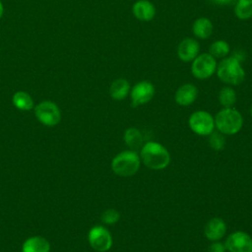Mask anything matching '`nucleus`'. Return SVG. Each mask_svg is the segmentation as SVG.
<instances>
[{
    "label": "nucleus",
    "mask_w": 252,
    "mask_h": 252,
    "mask_svg": "<svg viewBox=\"0 0 252 252\" xmlns=\"http://www.w3.org/2000/svg\"><path fill=\"white\" fill-rule=\"evenodd\" d=\"M140 158L148 168L154 170L163 169L170 162L169 152L158 142H148L143 145Z\"/></svg>",
    "instance_id": "1"
},
{
    "label": "nucleus",
    "mask_w": 252,
    "mask_h": 252,
    "mask_svg": "<svg viewBox=\"0 0 252 252\" xmlns=\"http://www.w3.org/2000/svg\"><path fill=\"white\" fill-rule=\"evenodd\" d=\"M216 72L222 83L230 86L240 85L245 78V71L235 56L224 57L218 64Z\"/></svg>",
    "instance_id": "2"
},
{
    "label": "nucleus",
    "mask_w": 252,
    "mask_h": 252,
    "mask_svg": "<svg viewBox=\"0 0 252 252\" xmlns=\"http://www.w3.org/2000/svg\"><path fill=\"white\" fill-rule=\"evenodd\" d=\"M214 119L215 127L223 135H234L240 131L243 125L241 113L232 107H223Z\"/></svg>",
    "instance_id": "3"
},
{
    "label": "nucleus",
    "mask_w": 252,
    "mask_h": 252,
    "mask_svg": "<svg viewBox=\"0 0 252 252\" xmlns=\"http://www.w3.org/2000/svg\"><path fill=\"white\" fill-rule=\"evenodd\" d=\"M140 164V156L135 151H123L112 158L111 169L118 176L129 177L137 173Z\"/></svg>",
    "instance_id": "4"
},
{
    "label": "nucleus",
    "mask_w": 252,
    "mask_h": 252,
    "mask_svg": "<svg viewBox=\"0 0 252 252\" xmlns=\"http://www.w3.org/2000/svg\"><path fill=\"white\" fill-rule=\"evenodd\" d=\"M217 60L210 53H201L192 61L191 73L199 80H206L217 70Z\"/></svg>",
    "instance_id": "5"
},
{
    "label": "nucleus",
    "mask_w": 252,
    "mask_h": 252,
    "mask_svg": "<svg viewBox=\"0 0 252 252\" xmlns=\"http://www.w3.org/2000/svg\"><path fill=\"white\" fill-rule=\"evenodd\" d=\"M188 123L190 129L200 136H209L215 129V119L205 110L193 112L189 117Z\"/></svg>",
    "instance_id": "6"
},
{
    "label": "nucleus",
    "mask_w": 252,
    "mask_h": 252,
    "mask_svg": "<svg viewBox=\"0 0 252 252\" xmlns=\"http://www.w3.org/2000/svg\"><path fill=\"white\" fill-rule=\"evenodd\" d=\"M36 119L43 125L51 127L60 122L61 112L59 107L52 101H41L34 107Z\"/></svg>",
    "instance_id": "7"
},
{
    "label": "nucleus",
    "mask_w": 252,
    "mask_h": 252,
    "mask_svg": "<svg viewBox=\"0 0 252 252\" xmlns=\"http://www.w3.org/2000/svg\"><path fill=\"white\" fill-rule=\"evenodd\" d=\"M88 240L91 247L97 252H106L112 246V236L102 225L93 226L89 231Z\"/></svg>",
    "instance_id": "8"
},
{
    "label": "nucleus",
    "mask_w": 252,
    "mask_h": 252,
    "mask_svg": "<svg viewBox=\"0 0 252 252\" xmlns=\"http://www.w3.org/2000/svg\"><path fill=\"white\" fill-rule=\"evenodd\" d=\"M155 95V87L149 81H140L130 90L132 105L134 107L148 103Z\"/></svg>",
    "instance_id": "9"
},
{
    "label": "nucleus",
    "mask_w": 252,
    "mask_h": 252,
    "mask_svg": "<svg viewBox=\"0 0 252 252\" xmlns=\"http://www.w3.org/2000/svg\"><path fill=\"white\" fill-rule=\"evenodd\" d=\"M228 252H252V238L244 231H234L225 240Z\"/></svg>",
    "instance_id": "10"
},
{
    "label": "nucleus",
    "mask_w": 252,
    "mask_h": 252,
    "mask_svg": "<svg viewBox=\"0 0 252 252\" xmlns=\"http://www.w3.org/2000/svg\"><path fill=\"white\" fill-rule=\"evenodd\" d=\"M200 46L197 40L186 37L181 40L177 47V56L183 62L193 61L199 54Z\"/></svg>",
    "instance_id": "11"
},
{
    "label": "nucleus",
    "mask_w": 252,
    "mask_h": 252,
    "mask_svg": "<svg viewBox=\"0 0 252 252\" xmlns=\"http://www.w3.org/2000/svg\"><path fill=\"white\" fill-rule=\"evenodd\" d=\"M226 232V224L220 218H213L209 220L204 227V234L210 241H219Z\"/></svg>",
    "instance_id": "12"
},
{
    "label": "nucleus",
    "mask_w": 252,
    "mask_h": 252,
    "mask_svg": "<svg viewBox=\"0 0 252 252\" xmlns=\"http://www.w3.org/2000/svg\"><path fill=\"white\" fill-rule=\"evenodd\" d=\"M198 95L197 88L192 84H184L180 86L175 92L174 99L177 104L181 106H188L192 104Z\"/></svg>",
    "instance_id": "13"
},
{
    "label": "nucleus",
    "mask_w": 252,
    "mask_h": 252,
    "mask_svg": "<svg viewBox=\"0 0 252 252\" xmlns=\"http://www.w3.org/2000/svg\"><path fill=\"white\" fill-rule=\"evenodd\" d=\"M132 12L136 19L149 22L155 18L156 8L155 5L148 0H138L133 4Z\"/></svg>",
    "instance_id": "14"
},
{
    "label": "nucleus",
    "mask_w": 252,
    "mask_h": 252,
    "mask_svg": "<svg viewBox=\"0 0 252 252\" xmlns=\"http://www.w3.org/2000/svg\"><path fill=\"white\" fill-rule=\"evenodd\" d=\"M50 244L42 236H32L25 240L22 245V252H49Z\"/></svg>",
    "instance_id": "15"
},
{
    "label": "nucleus",
    "mask_w": 252,
    "mask_h": 252,
    "mask_svg": "<svg viewBox=\"0 0 252 252\" xmlns=\"http://www.w3.org/2000/svg\"><path fill=\"white\" fill-rule=\"evenodd\" d=\"M192 31L196 37L200 39H206L213 32V24L208 18L200 17L194 21L192 25Z\"/></svg>",
    "instance_id": "16"
},
{
    "label": "nucleus",
    "mask_w": 252,
    "mask_h": 252,
    "mask_svg": "<svg viewBox=\"0 0 252 252\" xmlns=\"http://www.w3.org/2000/svg\"><path fill=\"white\" fill-rule=\"evenodd\" d=\"M130 84L126 79H116L113 81L109 88L110 96L115 100H122L124 99L130 93Z\"/></svg>",
    "instance_id": "17"
},
{
    "label": "nucleus",
    "mask_w": 252,
    "mask_h": 252,
    "mask_svg": "<svg viewBox=\"0 0 252 252\" xmlns=\"http://www.w3.org/2000/svg\"><path fill=\"white\" fill-rule=\"evenodd\" d=\"M12 101L14 106L20 110L28 111L33 107V100L32 96L23 91L15 93L12 97Z\"/></svg>",
    "instance_id": "18"
},
{
    "label": "nucleus",
    "mask_w": 252,
    "mask_h": 252,
    "mask_svg": "<svg viewBox=\"0 0 252 252\" xmlns=\"http://www.w3.org/2000/svg\"><path fill=\"white\" fill-rule=\"evenodd\" d=\"M124 142L131 149H136L142 146L143 136L137 128L130 127L124 132Z\"/></svg>",
    "instance_id": "19"
},
{
    "label": "nucleus",
    "mask_w": 252,
    "mask_h": 252,
    "mask_svg": "<svg viewBox=\"0 0 252 252\" xmlns=\"http://www.w3.org/2000/svg\"><path fill=\"white\" fill-rule=\"evenodd\" d=\"M235 16L240 20L252 17V0H237L234 6Z\"/></svg>",
    "instance_id": "20"
},
{
    "label": "nucleus",
    "mask_w": 252,
    "mask_h": 252,
    "mask_svg": "<svg viewBox=\"0 0 252 252\" xmlns=\"http://www.w3.org/2000/svg\"><path fill=\"white\" fill-rule=\"evenodd\" d=\"M230 51L229 44L222 39H219L214 41L209 49V53L215 57L216 59L218 58H224L227 56V54Z\"/></svg>",
    "instance_id": "21"
},
{
    "label": "nucleus",
    "mask_w": 252,
    "mask_h": 252,
    "mask_svg": "<svg viewBox=\"0 0 252 252\" xmlns=\"http://www.w3.org/2000/svg\"><path fill=\"white\" fill-rule=\"evenodd\" d=\"M219 101L223 107H232L236 102V93L229 87H223L219 93Z\"/></svg>",
    "instance_id": "22"
},
{
    "label": "nucleus",
    "mask_w": 252,
    "mask_h": 252,
    "mask_svg": "<svg viewBox=\"0 0 252 252\" xmlns=\"http://www.w3.org/2000/svg\"><path fill=\"white\" fill-rule=\"evenodd\" d=\"M209 145L210 147L215 151H220L224 148L225 145V139L223 134L220 132H212L209 135Z\"/></svg>",
    "instance_id": "23"
},
{
    "label": "nucleus",
    "mask_w": 252,
    "mask_h": 252,
    "mask_svg": "<svg viewBox=\"0 0 252 252\" xmlns=\"http://www.w3.org/2000/svg\"><path fill=\"white\" fill-rule=\"evenodd\" d=\"M100 220L105 224H114L120 220V214L115 209H107L101 214Z\"/></svg>",
    "instance_id": "24"
},
{
    "label": "nucleus",
    "mask_w": 252,
    "mask_h": 252,
    "mask_svg": "<svg viewBox=\"0 0 252 252\" xmlns=\"http://www.w3.org/2000/svg\"><path fill=\"white\" fill-rule=\"evenodd\" d=\"M225 245L220 241H212L211 245L208 247V252H225Z\"/></svg>",
    "instance_id": "25"
},
{
    "label": "nucleus",
    "mask_w": 252,
    "mask_h": 252,
    "mask_svg": "<svg viewBox=\"0 0 252 252\" xmlns=\"http://www.w3.org/2000/svg\"><path fill=\"white\" fill-rule=\"evenodd\" d=\"M209 2L215 4V5H230L234 2V0H208Z\"/></svg>",
    "instance_id": "26"
},
{
    "label": "nucleus",
    "mask_w": 252,
    "mask_h": 252,
    "mask_svg": "<svg viewBox=\"0 0 252 252\" xmlns=\"http://www.w3.org/2000/svg\"><path fill=\"white\" fill-rule=\"evenodd\" d=\"M2 15H3V5H2V3L0 2V18L2 17Z\"/></svg>",
    "instance_id": "27"
},
{
    "label": "nucleus",
    "mask_w": 252,
    "mask_h": 252,
    "mask_svg": "<svg viewBox=\"0 0 252 252\" xmlns=\"http://www.w3.org/2000/svg\"><path fill=\"white\" fill-rule=\"evenodd\" d=\"M250 113H251V116H252V105H251V107H250Z\"/></svg>",
    "instance_id": "28"
}]
</instances>
